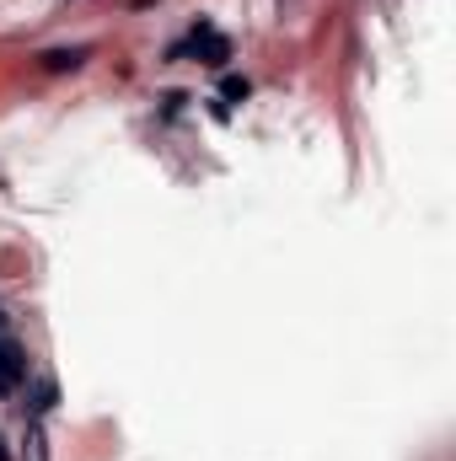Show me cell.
<instances>
[{"label":"cell","mask_w":456,"mask_h":461,"mask_svg":"<svg viewBox=\"0 0 456 461\" xmlns=\"http://www.w3.org/2000/svg\"><path fill=\"white\" fill-rule=\"evenodd\" d=\"M22 375H27V354L11 344V339H0V392H16Z\"/></svg>","instance_id":"obj_1"},{"label":"cell","mask_w":456,"mask_h":461,"mask_svg":"<svg viewBox=\"0 0 456 461\" xmlns=\"http://www.w3.org/2000/svg\"><path fill=\"white\" fill-rule=\"evenodd\" d=\"M194 54H199L205 65H215V70H221V65L231 59V43L221 38V32H210V27H199V32H194Z\"/></svg>","instance_id":"obj_2"},{"label":"cell","mask_w":456,"mask_h":461,"mask_svg":"<svg viewBox=\"0 0 456 461\" xmlns=\"http://www.w3.org/2000/svg\"><path fill=\"white\" fill-rule=\"evenodd\" d=\"M81 59H87L81 49H54V54H43V65H49V70H76Z\"/></svg>","instance_id":"obj_3"},{"label":"cell","mask_w":456,"mask_h":461,"mask_svg":"<svg viewBox=\"0 0 456 461\" xmlns=\"http://www.w3.org/2000/svg\"><path fill=\"white\" fill-rule=\"evenodd\" d=\"M247 92H252V86H247V76H226V81H221V97H226V103H242Z\"/></svg>","instance_id":"obj_4"},{"label":"cell","mask_w":456,"mask_h":461,"mask_svg":"<svg viewBox=\"0 0 456 461\" xmlns=\"http://www.w3.org/2000/svg\"><path fill=\"white\" fill-rule=\"evenodd\" d=\"M27 461H49L43 456V429H38V424L27 429Z\"/></svg>","instance_id":"obj_5"},{"label":"cell","mask_w":456,"mask_h":461,"mask_svg":"<svg viewBox=\"0 0 456 461\" xmlns=\"http://www.w3.org/2000/svg\"><path fill=\"white\" fill-rule=\"evenodd\" d=\"M0 461H5V446H0Z\"/></svg>","instance_id":"obj_6"},{"label":"cell","mask_w":456,"mask_h":461,"mask_svg":"<svg viewBox=\"0 0 456 461\" xmlns=\"http://www.w3.org/2000/svg\"><path fill=\"white\" fill-rule=\"evenodd\" d=\"M0 322H5V317H0Z\"/></svg>","instance_id":"obj_7"}]
</instances>
